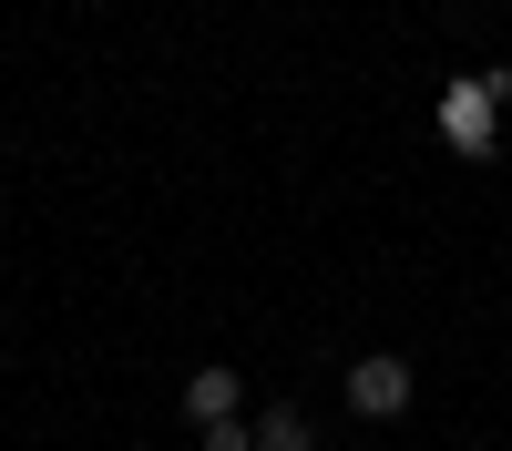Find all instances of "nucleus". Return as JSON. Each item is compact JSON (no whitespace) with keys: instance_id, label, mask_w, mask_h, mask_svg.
I'll return each mask as SVG.
<instances>
[{"instance_id":"39448f33","label":"nucleus","mask_w":512,"mask_h":451,"mask_svg":"<svg viewBox=\"0 0 512 451\" xmlns=\"http://www.w3.org/2000/svg\"><path fill=\"white\" fill-rule=\"evenodd\" d=\"M195 451H256V421H246V410H236V421H205Z\"/></svg>"},{"instance_id":"20e7f679","label":"nucleus","mask_w":512,"mask_h":451,"mask_svg":"<svg viewBox=\"0 0 512 451\" xmlns=\"http://www.w3.org/2000/svg\"><path fill=\"white\" fill-rule=\"evenodd\" d=\"M256 451H318V421L297 400H267V410H256Z\"/></svg>"},{"instance_id":"7ed1b4c3","label":"nucleus","mask_w":512,"mask_h":451,"mask_svg":"<svg viewBox=\"0 0 512 451\" xmlns=\"http://www.w3.org/2000/svg\"><path fill=\"white\" fill-rule=\"evenodd\" d=\"M236 410H246V380H236L226 359H205L195 380H185V421L205 431V421H236Z\"/></svg>"},{"instance_id":"f03ea898","label":"nucleus","mask_w":512,"mask_h":451,"mask_svg":"<svg viewBox=\"0 0 512 451\" xmlns=\"http://www.w3.org/2000/svg\"><path fill=\"white\" fill-rule=\"evenodd\" d=\"M441 144H451L461 164H492V144H502V103L482 93V72L441 93Z\"/></svg>"},{"instance_id":"f257e3e1","label":"nucleus","mask_w":512,"mask_h":451,"mask_svg":"<svg viewBox=\"0 0 512 451\" xmlns=\"http://www.w3.org/2000/svg\"><path fill=\"white\" fill-rule=\"evenodd\" d=\"M338 390H349L359 421H400V410L420 400V369H410V359H390V349H369V359H349V380H338Z\"/></svg>"}]
</instances>
